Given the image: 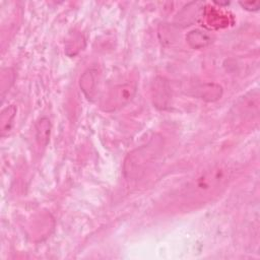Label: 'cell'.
<instances>
[{
    "label": "cell",
    "instance_id": "7",
    "mask_svg": "<svg viewBox=\"0 0 260 260\" xmlns=\"http://www.w3.org/2000/svg\"><path fill=\"white\" fill-rule=\"evenodd\" d=\"M16 113V108L14 106H9L5 108L1 112L0 117V128H1V135L4 136L6 133H8L12 127L13 119Z\"/></svg>",
    "mask_w": 260,
    "mask_h": 260
},
{
    "label": "cell",
    "instance_id": "8",
    "mask_svg": "<svg viewBox=\"0 0 260 260\" xmlns=\"http://www.w3.org/2000/svg\"><path fill=\"white\" fill-rule=\"evenodd\" d=\"M241 5L245 7V9L248 10H258L259 8V2H242Z\"/></svg>",
    "mask_w": 260,
    "mask_h": 260
},
{
    "label": "cell",
    "instance_id": "5",
    "mask_svg": "<svg viewBox=\"0 0 260 260\" xmlns=\"http://www.w3.org/2000/svg\"><path fill=\"white\" fill-rule=\"evenodd\" d=\"M96 71L93 69H88L80 77V87L88 100H92L95 95L96 86Z\"/></svg>",
    "mask_w": 260,
    "mask_h": 260
},
{
    "label": "cell",
    "instance_id": "1",
    "mask_svg": "<svg viewBox=\"0 0 260 260\" xmlns=\"http://www.w3.org/2000/svg\"><path fill=\"white\" fill-rule=\"evenodd\" d=\"M232 177L233 168L228 164H215L204 169L182 188L181 203L187 207H196L211 201L228 187Z\"/></svg>",
    "mask_w": 260,
    "mask_h": 260
},
{
    "label": "cell",
    "instance_id": "4",
    "mask_svg": "<svg viewBox=\"0 0 260 260\" xmlns=\"http://www.w3.org/2000/svg\"><path fill=\"white\" fill-rule=\"evenodd\" d=\"M153 104L155 107L165 109L170 101V86L162 77H157L153 81Z\"/></svg>",
    "mask_w": 260,
    "mask_h": 260
},
{
    "label": "cell",
    "instance_id": "6",
    "mask_svg": "<svg viewBox=\"0 0 260 260\" xmlns=\"http://www.w3.org/2000/svg\"><path fill=\"white\" fill-rule=\"evenodd\" d=\"M197 90L196 95L202 100L215 101L221 95V87L216 84L201 85Z\"/></svg>",
    "mask_w": 260,
    "mask_h": 260
},
{
    "label": "cell",
    "instance_id": "2",
    "mask_svg": "<svg viewBox=\"0 0 260 260\" xmlns=\"http://www.w3.org/2000/svg\"><path fill=\"white\" fill-rule=\"evenodd\" d=\"M158 145L154 140L142 145L128 154L124 162V174L127 179L137 180L144 173L148 165L155 157Z\"/></svg>",
    "mask_w": 260,
    "mask_h": 260
},
{
    "label": "cell",
    "instance_id": "3",
    "mask_svg": "<svg viewBox=\"0 0 260 260\" xmlns=\"http://www.w3.org/2000/svg\"><path fill=\"white\" fill-rule=\"evenodd\" d=\"M136 81H126L111 87L102 98L101 107L104 111L112 112L130 103L136 94Z\"/></svg>",
    "mask_w": 260,
    "mask_h": 260
}]
</instances>
